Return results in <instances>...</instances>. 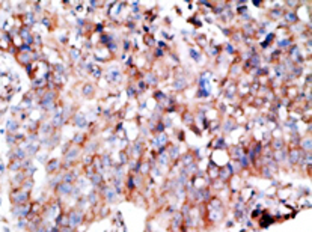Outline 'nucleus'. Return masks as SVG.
Returning <instances> with one entry per match:
<instances>
[{
	"mask_svg": "<svg viewBox=\"0 0 312 232\" xmlns=\"http://www.w3.org/2000/svg\"><path fill=\"white\" fill-rule=\"evenodd\" d=\"M81 212L80 211H72L71 214H69V217H68V224H69V227H77L80 223H81Z\"/></svg>",
	"mask_w": 312,
	"mask_h": 232,
	"instance_id": "1",
	"label": "nucleus"
},
{
	"mask_svg": "<svg viewBox=\"0 0 312 232\" xmlns=\"http://www.w3.org/2000/svg\"><path fill=\"white\" fill-rule=\"evenodd\" d=\"M27 199H29V193L26 190H21V191H17L15 194H12V202H15V203H24Z\"/></svg>",
	"mask_w": 312,
	"mask_h": 232,
	"instance_id": "2",
	"label": "nucleus"
},
{
	"mask_svg": "<svg viewBox=\"0 0 312 232\" xmlns=\"http://www.w3.org/2000/svg\"><path fill=\"white\" fill-rule=\"evenodd\" d=\"M99 179H101V178H99V175H95V176L92 178V181H93V184H95V185L99 182Z\"/></svg>",
	"mask_w": 312,
	"mask_h": 232,
	"instance_id": "3",
	"label": "nucleus"
}]
</instances>
